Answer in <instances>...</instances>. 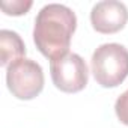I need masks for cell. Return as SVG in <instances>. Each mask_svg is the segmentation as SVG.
<instances>
[{"mask_svg": "<svg viewBox=\"0 0 128 128\" xmlns=\"http://www.w3.org/2000/svg\"><path fill=\"white\" fill-rule=\"evenodd\" d=\"M77 27V17L65 5H45L35 18L33 41L36 48L50 60L70 53L71 38Z\"/></svg>", "mask_w": 128, "mask_h": 128, "instance_id": "obj_1", "label": "cell"}, {"mask_svg": "<svg viewBox=\"0 0 128 128\" xmlns=\"http://www.w3.org/2000/svg\"><path fill=\"white\" fill-rule=\"evenodd\" d=\"M95 82L102 88H116L128 77V50L116 42L100 45L90 60Z\"/></svg>", "mask_w": 128, "mask_h": 128, "instance_id": "obj_2", "label": "cell"}, {"mask_svg": "<svg viewBox=\"0 0 128 128\" xmlns=\"http://www.w3.org/2000/svg\"><path fill=\"white\" fill-rule=\"evenodd\" d=\"M6 84L11 94L18 100H33L44 89V72L38 62L20 59L8 66Z\"/></svg>", "mask_w": 128, "mask_h": 128, "instance_id": "obj_3", "label": "cell"}, {"mask_svg": "<svg viewBox=\"0 0 128 128\" xmlns=\"http://www.w3.org/2000/svg\"><path fill=\"white\" fill-rule=\"evenodd\" d=\"M50 72L54 86L66 94H76L86 88L89 80L88 65L82 56L66 53L50 62Z\"/></svg>", "mask_w": 128, "mask_h": 128, "instance_id": "obj_4", "label": "cell"}, {"mask_svg": "<svg viewBox=\"0 0 128 128\" xmlns=\"http://www.w3.org/2000/svg\"><path fill=\"white\" fill-rule=\"evenodd\" d=\"M128 21V9L122 2L104 0L96 3L90 11L92 27L100 33H116L125 27Z\"/></svg>", "mask_w": 128, "mask_h": 128, "instance_id": "obj_5", "label": "cell"}, {"mask_svg": "<svg viewBox=\"0 0 128 128\" xmlns=\"http://www.w3.org/2000/svg\"><path fill=\"white\" fill-rule=\"evenodd\" d=\"M0 51H2L0 65L9 66L11 63L24 57L26 45L17 32L3 29V30H0Z\"/></svg>", "mask_w": 128, "mask_h": 128, "instance_id": "obj_6", "label": "cell"}, {"mask_svg": "<svg viewBox=\"0 0 128 128\" xmlns=\"http://www.w3.org/2000/svg\"><path fill=\"white\" fill-rule=\"evenodd\" d=\"M32 2H23V0H15V2H2V9L8 15H23L32 8Z\"/></svg>", "mask_w": 128, "mask_h": 128, "instance_id": "obj_7", "label": "cell"}, {"mask_svg": "<svg viewBox=\"0 0 128 128\" xmlns=\"http://www.w3.org/2000/svg\"><path fill=\"white\" fill-rule=\"evenodd\" d=\"M114 112H116L118 119H119L124 125H128V89L116 100Z\"/></svg>", "mask_w": 128, "mask_h": 128, "instance_id": "obj_8", "label": "cell"}]
</instances>
